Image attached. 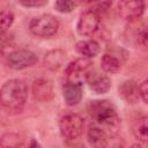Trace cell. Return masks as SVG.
<instances>
[{"label":"cell","mask_w":148,"mask_h":148,"mask_svg":"<svg viewBox=\"0 0 148 148\" xmlns=\"http://www.w3.org/2000/svg\"><path fill=\"white\" fill-rule=\"evenodd\" d=\"M88 113L94 124L99 126L111 139L119 132L121 121L116 106L108 99H96L88 104Z\"/></svg>","instance_id":"cell-1"},{"label":"cell","mask_w":148,"mask_h":148,"mask_svg":"<svg viewBox=\"0 0 148 148\" xmlns=\"http://www.w3.org/2000/svg\"><path fill=\"white\" fill-rule=\"evenodd\" d=\"M28 98V87L20 79L6 81L0 88V104L8 111H21Z\"/></svg>","instance_id":"cell-2"},{"label":"cell","mask_w":148,"mask_h":148,"mask_svg":"<svg viewBox=\"0 0 148 148\" xmlns=\"http://www.w3.org/2000/svg\"><path fill=\"white\" fill-rule=\"evenodd\" d=\"M60 134L68 141L77 140L84 130V120L77 113H67L61 117L59 121Z\"/></svg>","instance_id":"cell-3"},{"label":"cell","mask_w":148,"mask_h":148,"mask_svg":"<svg viewBox=\"0 0 148 148\" xmlns=\"http://www.w3.org/2000/svg\"><path fill=\"white\" fill-rule=\"evenodd\" d=\"M59 28V21L57 17L50 14H44L35 17L29 23V30L34 36L40 38H49L53 36Z\"/></svg>","instance_id":"cell-4"},{"label":"cell","mask_w":148,"mask_h":148,"mask_svg":"<svg viewBox=\"0 0 148 148\" xmlns=\"http://www.w3.org/2000/svg\"><path fill=\"white\" fill-rule=\"evenodd\" d=\"M91 69V61L88 58H80L67 65L65 69L66 82L82 84L87 73Z\"/></svg>","instance_id":"cell-5"},{"label":"cell","mask_w":148,"mask_h":148,"mask_svg":"<svg viewBox=\"0 0 148 148\" xmlns=\"http://www.w3.org/2000/svg\"><path fill=\"white\" fill-rule=\"evenodd\" d=\"M101 17L98 12L94 9H89L83 12L80 15V18L76 24V31L80 36L89 37L92 36L99 28Z\"/></svg>","instance_id":"cell-6"},{"label":"cell","mask_w":148,"mask_h":148,"mask_svg":"<svg viewBox=\"0 0 148 148\" xmlns=\"http://www.w3.org/2000/svg\"><path fill=\"white\" fill-rule=\"evenodd\" d=\"M37 61H38L37 56L32 51L25 49L15 50L7 56V65L15 71H21L31 67Z\"/></svg>","instance_id":"cell-7"},{"label":"cell","mask_w":148,"mask_h":148,"mask_svg":"<svg viewBox=\"0 0 148 148\" xmlns=\"http://www.w3.org/2000/svg\"><path fill=\"white\" fill-rule=\"evenodd\" d=\"M146 9L145 0H119L118 1V12L119 15L130 22L136 21L140 18Z\"/></svg>","instance_id":"cell-8"},{"label":"cell","mask_w":148,"mask_h":148,"mask_svg":"<svg viewBox=\"0 0 148 148\" xmlns=\"http://www.w3.org/2000/svg\"><path fill=\"white\" fill-rule=\"evenodd\" d=\"M32 97L37 102H50L54 97V91H53V84L49 79L40 77L34 81L32 83Z\"/></svg>","instance_id":"cell-9"},{"label":"cell","mask_w":148,"mask_h":148,"mask_svg":"<svg viewBox=\"0 0 148 148\" xmlns=\"http://www.w3.org/2000/svg\"><path fill=\"white\" fill-rule=\"evenodd\" d=\"M84 81L89 88L96 94H106L111 88V80L103 73L94 71L92 68L87 73Z\"/></svg>","instance_id":"cell-10"},{"label":"cell","mask_w":148,"mask_h":148,"mask_svg":"<svg viewBox=\"0 0 148 148\" xmlns=\"http://www.w3.org/2000/svg\"><path fill=\"white\" fill-rule=\"evenodd\" d=\"M123 50L120 51H111V52H105L102 56L101 59V67L105 73L114 74L120 71L124 61H125V56H121Z\"/></svg>","instance_id":"cell-11"},{"label":"cell","mask_w":148,"mask_h":148,"mask_svg":"<svg viewBox=\"0 0 148 148\" xmlns=\"http://www.w3.org/2000/svg\"><path fill=\"white\" fill-rule=\"evenodd\" d=\"M119 96H121L123 99H125L127 103H136L139 99V84H136L133 80H126L124 81L119 88Z\"/></svg>","instance_id":"cell-12"},{"label":"cell","mask_w":148,"mask_h":148,"mask_svg":"<svg viewBox=\"0 0 148 148\" xmlns=\"http://www.w3.org/2000/svg\"><path fill=\"white\" fill-rule=\"evenodd\" d=\"M64 99L68 106H74L81 102L82 98V84L66 82L62 88Z\"/></svg>","instance_id":"cell-13"},{"label":"cell","mask_w":148,"mask_h":148,"mask_svg":"<svg viewBox=\"0 0 148 148\" xmlns=\"http://www.w3.org/2000/svg\"><path fill=\"white\" fill-rule=\"evenodd\" d=\"M75 50L79 54H81L83 58H95L99 51H101V46L99 44L94 40V39H87V40H80L76 43L75 45Z\"/></svg>","instance_id":"cell-14"},{"label":"cell","mask_w":148,"mask_h":148,"mask_svg":"<svg viewBox=\"0 0 148 148\" xmlns=\"http://www.w3.org/2000/svg\"><path fill=\"white\" fill-rule=\"evenodd\" d=\"M87 138H88V142L94 147L106 146V142L110 139L108 136V134L99 126H97L95 124H91L89 126L88 132H87Z\"/></svg>","instance_id":"cell-15"},{"label":"cell","mask_w":148,"mask_h":148,"mask_svg":"<svg viewBox=\"0 0 148 148\" xmlns=\"http://www.w3.org/2000/svg\"><path fill=\"white\" fill-rule=\"evenodd\" d=\"M65 60H66V53L62 50H52L45 56V64L52 71L61 67Z\"/></svg>","instance_id":"cell-16"},{"label":"cell","mask_w":148,"mask_h":148,"mask_svg":"<svg viewBox=\"0 0 148 148\" xmlns=\"http://www.w3.org/2000/svg\"><path fill=\"white\" fill-rule=\"evenodd\" d=\"M147 120H148L147 116H141V117H139L135 120V123L133 125V134H134V136L139 141H141L143 143H146L148 141V134H147L148 126H147Z\"/></svg>","instance_id":"cell-17"},{"label":"cell","mask_w":148,"mask_h":148,"mask_svg":"<svg viewBox=\"0 0 148 148\" xmlns=\"http://www.w3.org/2000/svg\"><path fill=\"white\" fill-rule=\"evenodd\" d=\"M14 22V14L8 8H0V32L7 31Z\"/></svg>","instance_id":"cell-18"},{"label":"cell","mask_w":148,"mask_h":148,"mask_svg":"<svg viewBox=\"0 0 148 148\" xmlns=\"http://www.w3.org/2000/svg\"><path fill=\"white\" fill-rule=\"evenodd\" d=\"M1 147H20L23 146V139L15 133H6L0 138Z\"/></svg>","instance_id":"cell-19"},{"label":"cell","mask_w":148,"mask_h":148,"mask_svg":"<svg viewBox=\"0 0 148 148\" xmlns=\"http://www.w3.org/2000/svg\"><path fill=\"white\" fill-rule=\"evenodd\" d=\"M76 7V3L74 0H56L54 8L57 12L61 14H68L74 10Z\"/></svg>","instance_id":"cell-20"},{"label":"cell","mask_w":148,"mask_h":148,"mask_svg":"<svg viewBox=\"0 0 148 148\" xmlns=\"http://www.w3.org/2000/svg\"><path fill=\"white\" fill-rule=\"evenodd\" d=\"M20 5L23 7L32 8V7H43L47 3V0H18Z\"/></svg>","instance_id":"cell-21"},{"label":"cell","mask_w":148,"mask_h":148,"mask_svg":"<svg viewBox=\"0 0 148 148\" xmlns=\"http://www.w3.org/2000/svg\"><path fill=\"white\" fill-rule=\"evenodd\" d=\"M139 96L143 101V103H147L148 101V80H143L139 86Z\"/></svg>","instance_id":"cell-22"},{"label":"cell","mask_w":148,"mask_h":148,"mask_svg":"<svg viewBox=\"0 0 148 148\" xmlns=\"http://www.w3.org/2000/svg\"><path fill=\"white\" fill-rule=\"evenodd\" d=\"M138 42H139V44H141L143 47H146L147 46V31H146V28L143 27L142 28V30L139 32V35H138Z\"/></svg>","instance_id":"cell-23"},{"label":"cell","mask_w":148,"mask_h":148,"mask_svg":"<svg viewBox=\"0 0 148 148\" xmlns=\"http://www.w3.org/2000/svg\"><path fill=\"white\" fill-rule=\"evenodd\" d=\"M31 147H34V146H39V143L38 142H36L35 140H32V142H31V145H30Z\"/></svg>","instance_id":"cell-24"},{"label":"cell","mask_w":148,"mask_h":148,"mask_svg":"<svg viewBox=\"0 0 148 148\" xmlns=\"http://www.w3.org/2000/svg\"><path fill=\"white\" fill-rule=\"evenodd\" d=\"M82 2H95V1H99V0H80Z\"/></svg>","instance_id":"cell-25"},{"label":"cell","mask_w":148,"mask_h":148,"mask_svg":"<svg viewBox=\"0 0 148 148\" xmlns=\"http://www.w3.org/2000/svg\"><path fill=\"white\" fill-rule=\"evenodd\" d=\"M3 1H7V0H0V2H3Z\"/></svg>","instance_id":"cell-26"}]
</instances>
